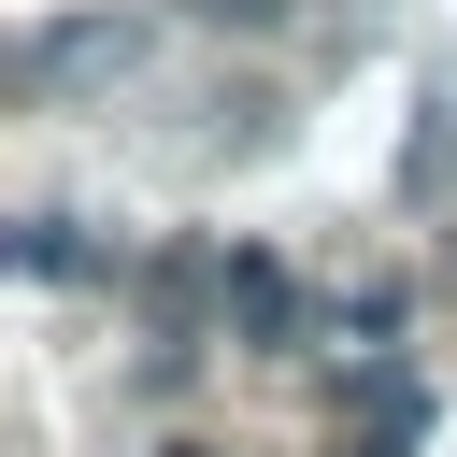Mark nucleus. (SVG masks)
Segmentation results:
<instances>
[{
    "mask_svg": "<svg viewBox=\"0 0 457 457\" xmlns=\"http://www.w3.org/2000/svg\"><path fill=\"white\" fill-rule=\"evenodd\" d=\"M143 43H157V29L100 0V14H57V29H29L14 86H29V100H71V86H129V71H143Z\"/></svg>",
    "mask_w": 457,
    "mask_h": 457,
    "instance_id": "f257e3e1",
    "label": "nucleus"
},
{
    "mask_svg": "<svg viewBox=\"0 0 457 457\" xmlns=\"http://www.w3.org/2000/svg\"><path fill=\"white\" fill-rule=\"evenodd\" d=\"M143 314H157V343H186V328H200V314H228V271H214V257H200V243H171V257H157V271H143Z\"/></svg>",
    "mask_w": 457,
    "mask_h": 457,
    "instance_id": "f03ea898",
    "label": "nucleus"
},
{
    "mask_svg": "<svg viewBox=\"0 0 457 457\" xmlns=\"http://www.w3.org/2000/svg\"><path fill=\"white\" fill-rule=\"evenodd\" d=\"M228 328H243L257 357H286V343H300V286H286L271 257H228Z\"/></svg>",
    "mask_w": 457,
    "mask_h": 457,
    "instance_id": "7ed1b4c3",
    "label": "nucleus"
},
{
    "mask_svg": "<svg viewBox=\"0 0 457 457\" xmlns=\"http://www.w3.org/2000/svg\"><path fill=\"white\" fill-rule=\"evenodd\" d=\"M14 271H29V286H71V271H86V228H71V214H29V228H14Z\"/></svg>",
    "mask_w": 457,
    "mask_h": 457,
    "instance_id": "20e7f679",
    "label": "nucleus"
},
{
    "mask_svg": "<svg viewBox=\"0 0 457 457\" xmlns=\"http://www.w3.org/2000/svg\"><path fill=\"white\" fill-rule=\"evenodd\" d=\"M443 157H457V86H428V100H414V157H400V186L428 200V186H443Z\"/></svg>",
    "mask_w": 457,
    "mask_h": 457,
    "instance_id": "39448f33",
    "label": "nucleus"
},
{
    "mask_svg": "<svg viewBox=\"0 0 457 457\" xmlns=\"http://www.w3.org/2000/svg\"><path fill=\"white\" fill-rule=\"evenodd\" d=\"M200 29H286V0H186Z\"/></svg>",
    "mask_w": 457,
    "mask_h": 457,
    "instance_id": "423d86ee",
    "label": "nucleus"
},
{
    "mask_svg": "<svg viewBox=\"0 0 457 457\" xmlns=\"http://www.w3.org/2000/svg\"><path fill=\"white\" fill-rule=\"evenodd\" d=\"M171 457H200V443H171Z\"/></svg>",
    "mask_w": 457,
    "mask_h": 457,
    "instance_id": "0eeeda50",
    "label": "nucleus"
}]
</instances>
